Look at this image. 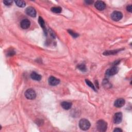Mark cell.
<instances>
[{
    "instance_id": "cell-22",
    "label": "cell",
    "mask_w": 132,
    "mask_h": 132,
    "mask_svg": "<svg viewBox=\"0 0 132 132\" xmlns=\"http://www.w3.org/2000/svg\"><path fill=\"white\" fill-rule=\"evenodd\" d=\"M127 9L130 13H132V5H130L127 6Z\"/></svg>"
},
{
    "instance_id": "cell-6",
    "label": "cell",
    "mask_w": 132,
    "mask_h": 132,
    "mask_svg": "<svg viewBox=\"0 0 132 132\" xmlns=\"http://www.w3.org/2000/svg\"><path fill=\"white\" fill-rule=\"evenodd\" d=\"M114 122L115 124H119L122 120V114L121 113H117L114 116Z\"/></svg>"
},
{
    "instance_id": "cell-7",
    "label": "cell",
    "mask_w": 132,
    "mask_h": 132,
    "mask_svg": "<svg viewBox=\"0 0 132 132\" xmlns=\"http://www.w3.org/2000/svg\"><path fill=\"white\" fill-rule=\"evenodd\" d=\"M96 8L99 10H103L106 7V4L104 2L101 1H98L95 3Z\"/></svg>"
},
{
    "instance_id": "cell-13",
    "label": "cell",
    "mask_w": 132,
    "mask_h": 132,
    "mask_svg": "<svg viewBox=\"0 0 132 132\" xmlns=\"http://www.w3.org/2000/svg\"><path fill=\"white\" fill-rule=\"evenodd\" d=\"M31 78L33 79L35 81H39L41 80V76L40 75L38 74V73H37L36 72H33L32 73V74L31 75Z\"/></svg>"
},
{
    "instance_id": "cell-20",
    "label": "cell",
    "mask_w": 132,
    "mask_h": 132,
    "mask_svg": "<svg viewBox=\"0 0 132 132\" xmlns=\"http://www.w3.org/2000/svg\"><path fill=\"white\" fill-rule=\"evenodd\" d=\"M68 32H69V33L71 35V36L73 37H74V38H77L78 36V35L77 34V33H75V32H74L73 31H72V30H69L68 31Z\"/></svg>"
},
{
    "instance_id": "cell-12",
    "label": "cell",
    "mask_w": 132,
    "mask_h": 132,
    "mask_svg": "<svg viewBox=\"0 0 132 132\" xmlns=\"http://www.w3.org/2000/svg\"><path fill=\"white\" fill-rule=\"evenodd\" d=\"M61 105L64 109H66V110H68L71 108L72 104H71V103H70V102L64 101V102L61 103Z\"/></svg>"
},
{
    "instance_id": "cell-11",
    "label": "cell",
    "mask_w": 132,
    "mask_h": 132,
    "mask_svg": "<svg viewBox=\"0 0 132 132\" xmlns=\"http://www.w3.org/2000/svg\"><path fill=\"white\" fill-rule=\"evenodd\" d=\"M125 101L123 99H118L115 101L114 103V105L117 108H121L125 104Z\"/></svg>"
},
{
    "instance_id": "cell-21",
    "label": "cell",
    "mask_w": 132,
    "mask_h": 132,
    "mask_svg": "<svg viewBox=\"0 0 132 132\" xmlns=\"http://www.w3.org/2000/svg\"><path fill=\"white\" fill-rule=\"evenodd\" d=\"M4 4L6 6H10L13 4V1H10V0H5L4 1Z\"/></svg>"
},
{
    "instance_id": "cell-15",
    "label": "cell",
    "mask_w": 132,
    "mask_h": 132,
    "mask_svg": "<svg viewBox=\"0 0 132 132\" xmlns=\"http://www.w3.org/2000/svg\"><path fill=\"white\" fill-rule=\"evenodd\" d=\"M15 3L20 7H24L26 5V3L24 1H16Z\"/></svg>"
},
{
    "instance_id": "cell-3",
    "label": "cell",
    "mask_w": 132,
    "mask_h": 132,
    "mask_svg": "<svg viewBox=\"0 0 132 132\" xmlns=\"http://www.w3.org/2000/svg\"><path fill=\"white\" fill-rule=\"evenodd\" d=\"M25 96L27 99L33 100L36 97V93L35 91L32 89H28L25 92Z\"/></svg>"
},
{
    "instance_id": "cell-2",
    "label": "cell",
    "mask_w": 132,
    "mask_h": 132,
    "mask_svg": "<svg viewBox=\"0 0 132 132\" xmlns=\"http://www.w3.org/2000/svg\"><path fill=\"white\" fill-rule=\"evenodd\" d=\"M96 128L100 132H105L107 128V123L104 120H100L96 123Z\"/></svg>"
},
{
    "instance_id": "cell-10",
    "label": "cell",
    "mask_w": 132,
    "mask_h": 132,
    "mask_svg": "<svg viewBox=\"0 0 132 132\" xmlns=\"http://www.w3.org/2000/svg\"><path fill=\"white\" fill-rule=\"evenodd\" d=\"M59 83L60 81L55 77H51L49 78V83L51 86H56L59 84Z\"/></svg>"
},
{
    "instance_id": "cell-5",
    "label": "cell",
    "mask_w": 132,
    "mask_h": 132,
    "mask_svg": "<svg viewBox=\"0 0 132 132\" xmlns=\"http://www.w3.org/2000/svg\"><path fill=\"white\" fill-rule=\"evenodd\" d=\"M118 72V67H117L116 66H114L111 67L110 69H108L106 72V74L107 76H113L114 75L116 74Z\"/></svg>"
},
{
    "instance_id": "cell-8",
    "label": "cell",
    "mask_w": 132,
    "mask_h": 132,
    "mask_svg": "<svg viewBox=\"0 0 132 132\" xmlns=\"http://www.w3.org/2000/svg\"><path fill=\"white\" fill-rule=\"evenodd\" d=\"M26 13L27 15L32 17H35L36 16V11L34 8L32 7H28L26 8Z\"/></svg>"
},
{
    "instance_id": "cell-19",
    "label": "cell",
    "mask_w": 132,
    "mask_h": 132,
    "mask_svg": "<svg viewBox=\"0 0 132 132\" xmlns=\"http://www.w3.org/2000/svg\"><path fill=\"white\" fill-rule=\"evenodd\" d=\"M119 52V50H116V51H107L104 53V55H111V54H115Z\"/></svg>"
},
{
    "instance_id": "cell-17",
    "label": "cell",
    "mask_w": 132,
    "mask_h": 132,
    "mask_svg": "<svg viewBox=\"0 0 132 132\" xmlns=\"http://www.w3.org/2000/svg\"><path fill=\"white\" fill-rule=\"evenodd\" d=\"M77 68L79 70H80L81 71H83V72L86 71V70H87L86 66L84 64H80V65H78L77 66Z\"/></svg>"
},
{
    "instance_id": "cell-23",
    "label": "cell",
    "mask_w": 132,
    "mask_h": 132,
    "mask_svg": "<svg viewBox=\"0 0 132 132\" xmlns=\"http://www.w3.org/2000/svg\"><path fill=\"white\" fill-rule=\"evenodd\" d=\"M114 132H122V130H121V129H120L119 128H116L115 129V130H114Z\"/></svg>"
},
{
    "instance_id": "cell-18",
    "label": "cell",
    "mask_w": 132,
    "mask_h": 132,
    "mask_svg": "<svg viewBox=\"0 0 132 132\" xmlns=\"http://www.w3.org/2000/svg\"><path fill=\"white\" fill-rule=\"evenodd\" d=\"M85 81H86V84H87L90 87H91V88H92L94 90H95V91L96 90V88H95V86L93 85V84L92 83V82H91L90 81L88 80H86Z\"/></svg>"
},
{
    "instance_id": "cell-16",
    "label": "cell",
    "mask_w": 132,
    "mask_h": 132,
    "mask_svg": "<svg viewBox=\"0 0 132 132\" xmlns=\"http://www.w3.org/2000/svg\"><path fill=\"white\" fill-rule=\"evenodd\" d=\"M38 20H39V23L41 26V27H42L43 28V30H45V21H44V20L41 17H40L39 18Z\"/></svg>"
},
{
    "instance_id": "cell-9",
    "label": "cell",
    "mask_w": 132,
    "mask_h": 132,
    "mask_svg": "<svg viewBox=\"0 0 132 132\" xmlns=\"http://www.w3.org/2000/svg\"><path fill=\"white\" fill-rule=\"evenodd\" d=\"M31 25V22L30 20L28 19H24L22 20V21L20 23V26L24 30H26L30 27Z\"/></svg>"
},
{
    "instance_id": "cell-1",
    "label": "cell",
    "mask_w": 132,
    "mask_h": 132,
    "mask_svg": "<svg viewBox=\"0 0 132 132\" xmlns=\"http://www.w3.org/2000/svg\"><path fill=\"white\" fill-rule=\"evenodd\" d=\"M90 123L88 120L86 119H81L79 122V127L82 130L87 131L89 130L90 127Z\"/></svg>"
},
{
    "instance_id": "cell-24",
    "label": "cell",
    "mask_w": 132,
    "mask_h": 132,
    "mask_svg": "<svg viewBox=\"0 0 132 132\" xmlns=\"http://www.w3.org/2000/svg\"><path fill=\"white\" fill-rule=\"evenodd\" d=\"M85 3H86L87 4L90 5V4H91L92 3H93V1H86Z\"/></svg>"
},
{
    "instance_id": "cell-4",
    "label": "cell",
    "mask_w": 132,
    "mask_h": 132,
    "mask_svg": "<svg viewBox=\"0 0 132 132\" xmlns=\"http://www.w3.org/2000/svg\"><path fill=\"white\" fill-rule=\"evenodd\" d=\"M123 14L120 12L118 11H114L111 15V19L114 21H118L119 20H121L122 18Z\"/></svg>"
},
{
    "instance_id": "cell-14",
    "label": "cell",
    "mask_w": 132,
    "mask_h": 132,
    "mask_svg": "<svg viewBox=\"0 0 132 132\" xmlns=\"http://www.w3.org/2000/svg\"><path fill=\"white\" fill-rule=\"evenodd\" d=\"M51 11L53 13L56 14H59L62 11V9L60 7H54L51 8Z\"/></svg>"
}]
</instances>
